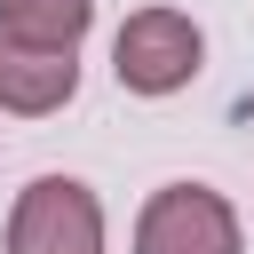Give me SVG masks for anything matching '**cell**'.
<instances>
[{
    "mask_svg": "<svg viewBox=\"0 0 254 254\" xmlns=\"http://www.w3.org/2000/svg\"><path fill=\"white\" fill-rule=\"evenodd\" d=\"M0 254H103V206L79 175H40L8 206Z\"/></svg>",
    "mask_w": 254,
    "mask_h": 254,
    "instance_id": "1",
    "label": "cell"
},
{
    "mask_svg": "<svg viewBox=\"0 0 254 254\" xmlns=\"http://www.w3.org/2000/svg\"><path fill=\"white\" fill-rule=\"evenodd\" d=\"M198 56H206V32L183 16V8H135L111 40V71L127 95H175L198 79Z\"/></svg>",
    "mask_w": 254,
    "mask_h": 254,
    "instance_id": "2",
    "label": "cell"
},
{
    "mask_svg": "<svg viewBox=\"0 0 254 254\" xmlns=\"http://www.w3.org/2000/svg\"><path fill=\"white\" fill-rule=\"evenodd\" d=\"M135 254H238V206L206 183H167L135 214Z\"/></svg>",
    "mask_w": 254,
    "mask_h": 254,
    "instance_id": "3",
    "label": "cell"
},
{
    "mask_svg": "<svg viewBox=\"0 0 254 254\" xmlns=\"http://www.w3.org/2000/svg\"><path fill=\"white\" fill-rule=\"evenodd\" d=\"M71 87H79V56L0 40V111H16V119H48V111L71 103Z\"/></svg>",
    "mask_w": 254,
    "mask_h": 254,
    "instance_id": "4",
    "label": "cell"
},
{
    "mask_svg": "<svg viewBox=\"0 0 254 254\" xmlns=\"http://www.w3.org/2000/svg\"><path fill=\"white\" fill-rule=\"evenodd\" d=\"M87 24H95V0H0V40H24V48L79 56Z\"/></svg>",
    "mask_w": 254,
    "mask_h": 254,
    "instance_id": "5",
    "label": "cell"
}]
</instances>
